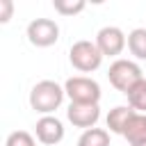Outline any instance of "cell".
<instances>
[{"label": "cell", "instance_id": "obj_5", "mask_svg": "<svg viewBox=\"0 0 146 146\" xmlns=\"http://www.w3.org/2000/svg\"><path fill=\"white\" fill-rule=\"evenodd\" d=\"M27 41L36 48H50L59 39V25L52 18H34L27 25Z\"/></svg>", "mask_w": 146, "mask_h": 146}, {"label": "cell", "instance_id": "obj_17", "mask_svg": "<svg viewBox=\"0 0 146 146\" xmlns=\"http://www.w3.org/2000/svg\"><path fill=\"white\" fill-rule=\"evenodd\" d=\"M135 146H146V141H144V144H135Z\"/></svg>", "mask_w": 146, "mask_h": 146}, {"label": "cell", "instance_id": "obj_9", "mask_svg": "<svg viewBox=\"0 0 146 146\" xmlns=\"http://www.w3.org/2000/svg\"><path fill=\"white\" fill-rule=\"evenodd\" d=\"M135 116V110L130 107V105H116L114 110H110V114H107V128H110V132H114V135H123L125 132V125H128V121Z\"/></svg>", "mask_w": 146, "mask_h": 146}, {"label": "cell", "instance_id": "obj_16", "mask_svg": "<svg viewBox=\"0 0 146 146\" xmlns=\"http://www.w3.org/2000/svg\"><path fill=\"white\" fill-rule=\"evenodd\" d=\"M0 9H2V14H0V23H7V21L11 18V9H14L11 0H0Z\"/></svg>", "mask_w": 146, "mask_h": 146}, {"label": "cell", "instance_id": "obj_8", "mask_svg": "<svg viewBox=\"0 0 146 146\" xmlns=\"http://www.w3.org/2000/svg\"><path fill=\"white\" fill-rule=\"evenodd\" d=\"M34 135L43 146H55L64 139V123L57 116H41L34 125Z\"/></svg>", "mask_w": 146, "mask_h": 146}, {"label": "cell", "instance_id": "obj_1", "mask_svg": "<svg viewBox=\"0 0 146 146\" xmlns=\"http://www.w3.org/2000/svg\"><path fill=\"white\" fill-rule=\"evenodd\" d=\"M64 96L66 91L62 84H57L55 80H41L30 91V107L41 116H50L55 110H59V105L64 103Z\"/></svg>", "mask_w": 146, "mask_h": 146}, {"label": "cell", "instance_id": "obj_11", "mask_svg": "<svg viewBox=\"0 0 146 146\" xmlns=\"http://www.w3.org/2000/svg\"><path fill=\"white\" fill-rule=\"evenodd\" d=\"M128 50L135 59L146 62V27H135L128 34Z\"/></svg>", "mask_w": 146, "mask_h": 146}, {"label": "cell", "instance_id": "obj_10", "mask_svg": "<svg viewBox=\"0 0 146 146\" xmlns=\"http://www.w3.org/2000/svg\"><path fill=\"white\" fill-rule=\"evenodd\" d=\"M123 137L128 139V146L144 144V141H146V114L135 112V116H132V119L128 121V125H125Z\"/></svg>", "mask_w": 146, "mask_h": 146}, {"label": "cell", "instance_id": "obj_12", "mask_svg": "<svg viewBox=\"0 0 146 146\" xmlns=\"http://www.w3.org/2000/svg\"><path fill=\"white\" fill-rule=\"evenodd\" d=\"M78 146H110V130L105 128H89L80 135Z\"/></svg>", "mask_w": 146, "mask_h": 146}, {"label": "cell", "instance_id": "obj_7", "mask_svg": "<svg viewBox=\"0 0 146 146\" xmlns=\"http://www.w3.org/2000/svg\"><path fill=\"white\" fill-rule=\"evenodd\" d=\"M66 119L75 125V128H96L98 119H100V107L96 103H71L66 110Z\"/></svg>", "mask_w": 146, "mask_h": 146}, {"label": "cell", "instance_id": "obj_15", "mask_svg": "<svg viewBox=\"0 0 146 146\" xmlns=\"http://www.w3.org/2000/svg\"><path fill=\"white\" fill-rule=\"evenodd\" d=\"M5 146H36V144H34V137H32L27 130H14V132L7 137Z\"/></svg>", "mask_w": 146, "mask_h": 146}, {"label": "cell", "instance_id": "obj_4", "mask_svg": "<svg viewBox=\"0 0 146 146\" xmlns=\"http://www.w3.org/2000/svg\"><path fill=\"white\" fill-rule=\"evenodd\" d=\"M64 91L71 98V103H96L100 100V84L94 78L87 75H73L64 82Z\"/></svg>", "mask_w": 146, "mask_h": 146}, {"label": "cell", "instance_id": "obj_2", "mask_svg": "<svg viewBox=\"0 0 146 146\" xmlns=\"http://www.w3.org/2000/svg\"><path fill=\"white\" fill-rule=\"evenodd\" d=\"M68 62L73 68H78L80 73H94L100 64H103V52L98 50L96 41L89 39H80L71 46L68 50Z\"/></svg>", "mask_w": 146, "mask_h": 146}, {"label": "cell", "instance_id": "obj_3", "mask_svg": "<svg viewBox=\"0 0 146 146\" xmlns=\"http://www.w3.org/2000/svg\"><path fill=\"white\" fill-rule=\"evenodd\" d=\"M107 78H110V84L121 94H128L139 80H144L141 66L137 62H132V59H114L110 64Z\"/></svg>", "mask_w": 146, "mask_h": 146}, {"label": "cell", "instance_id": "obj_6", "mask_svg": "<svg viewBox=\"0 0 146 146\" xmlns=\"http://www.w3.org/2000/svg\"><path fill=\"white\" fill-rule=\"evenodd\" d=\"M96 46L103 52V57H119L123 48L128 46V36L123 34L121 27L116 25H105L96 34Z\"/></svg>", "mask_w": 146, "mask_h": 146}, {"label": "cell", "instance_id": "obj_13", "mask_svg": "<svg viewBox=\"0 0 146 146\" xmlns=\"http://www.w3.org/2000/svg\"><path fill=\"white\" fill-rule=\"evenodd\" d=\"M125 96H128V105H130L135 112L146 114V78L139 80V82H137Z\"/></svg>", "mask_w": 146, "mask_h": 146}, {"label": "cell", "instance_id": "obj_14", "mask_svg": "<svg viewBox=\"0 0 146 146\" xmlns=\"http://www.w3.org/2000/svg\"><path fill=\"white\" fill-rule=\"evenodd\" d=\"M52 7L62 16H75L87 7V2L84 0H52Z\"/></svg>", "mask_w": 146, "mask_h": 146}]
</instances>
